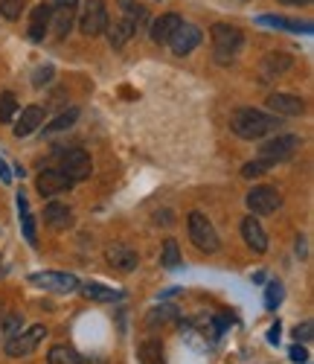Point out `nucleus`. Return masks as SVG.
<instances>
[{
  "mask_svg": "<svg viewBox=\"0 0 314 364\" xmlns=\"http://www.w3.org/2000/svg\"><path fill=\"white\" fill-rule=\"evenodd\" d=\"M175 315H178L175 306H161V309H154V312L148 315V323H154V321H172Z\"/></svg>",
  "mask_w": 314,
  "mask_h": 364,
  "instance_id": "obj_35",
  "label": "nucleus"
},
{
  "mask_svg": "<svg viewBox=\"0 0 314 364\" xmlns=\"http://www.w3.org/2000/svg\"><path fill=\"white\" fill-rule=\"evenodd\" d=\"M279 4H286V6H308L311 0H279Z\"/></svg>",
  "mask_w": 314,
  "mask_h": 364,
  "instance_id": "obj_41",
  "label": "nucleus"
},
{
  "mask_svg": "<svg viewBox=\"0 0 314 364\" xmlns=\"http://www.w3.org/2000/svg\"><path fill=\"white\" fill-rule=\"evenodd\" d=\"M0 181H4V184H12V175H9V166L4 158H0Z\"/></svg>",
  "mask_w": 314,
  "mask_h": 364,
  "instance_id": "obj_39",
  "label": "nucleus"
},
{
  "mask_svg": "<svg viewBox=\"0 0 314 364\" xmlns=\"http://www.w3.org/2000/svg\"><path fill=\"white\" fill-rule=\"evenodd\" d=\"M291 65H294L291 55H286V53H271V55H265V62H262V73H265L268 79H274V76H282Z\"/></svg>",
  "mask_w": 314,
  "mask_h": 364,
  "instance_id": "obj_23",
  "label": "nucleus"
},
{
  "mask_svg": "<svg viewBox=\"0 0 314 364\" xmlns=\"http://www.w3.org/2000/svg\"><path fill=\"white\" fill-rule=\"evenodd\" d=\"M161 259H163L166 268H178L180 265V251H178V242L175 239H166L163 242V257Z\"/></svg>",
  "mask_w": 314,
  "mask_h": 364,
  "instance_id": "obj_31",
  "label": "nucleus"
},
{
  "mask_svg": "<svg viewBox=\"0 0 314 364\" xmlns=\"http://www.w3.org/2000/svg\"><path fill=\"white\" fill-rule=\"evenodd\" d=\"M282 294H286V291H282V283L279 280H274V283H268V291H265V309H276L279 306V303H282Z\"/></svg>",
  "mask_w": 314,
  "mask_h": 364,
  "instance_id": "obj_32",
  "label": "nucleus"
},
{
  "mask_svg": "<svg viewBox=\"0 0 314 364\" xmlns=\"http://www.w3.org/2000/svg\"><path fill=\"white\" fill-rule=\"evenodd\" d=\"M61 172H65L73 184H79V181H85V178H90V172H93V161H90V155L85 149H70V151H65L61 155V166H58Z\"/></svg>",
  "mask_w": 314,
  "mask_h": 364,
  "instance_id": "obj_9",
  "label": "nucleus"
},
{
  "mask_svg": "<svg viewBox=\"0 0 314 364\" xmlns=\"http://www.w3.org/2000/svg\"><path fill=\"white\" fill-rule=\"evenodd\" d=\"M201 41H204V33L195 23H180L172 33V38H169V50L175 55H190Z\"/></svg>",
  "mask_w": 314,
  "mask_h": 364,
  "instance_id": "obj_10",
  "label": "nucleus"
},
{
  "mask_svg": "<svg viewBox=\"0 0 314 364\" xmlns=\"http://www.w3.org/2000/svg\"><path fill=\"white\" fill-rule=\"evenodd\" d=\"M256 23H262V26H274V29H288V33L311 36V23H308V21H294V18H282V15H259Z\"/></svg>",
  "mask_w": 314,
  "mask_h": 364,
  "instance_id": "obj_20",
  "label": "nucleus"
},
{
  "mask_svg": "<svg viewBox=\"0 0 314 364\" xmlns=\"http://www.w3.org/2000/svg\"><path fill=\"white\" fill-rule=\"evenodd\" d=\"M105 259H108V265L117 268V271H134L137 262H140L137 251L129 248V245H122V242H117V245H108V248H105Z\"/></svg>",
  "mask_w": 314,
  "mask_h": 364,
  "instance_id": "obj_12",
  "label": "nucleus"
},
{
  "mask_svg": "<svg viewBox=\"0 0 314 364\" xmlns=\"http://www.w3.org/2000/svg\"><path fill=\"white\" fill-rule=\"evenodd\" d=\"M6 274V262H4V257H0V277Z\"/></svg>",
  "mask_w": 314,
  "mask_h": 364,
  "instance_id": "obj_43",
  "label": "nucleus"
},
{
  "mask_svg": "<svg viewBox=\"0 0 314 364\" xmlns=\"http://www.w3.org/2000/svg\"><path fill=\"white\" fill-rule=\"evenodd\" d=\"M79 291L93 300V303H114V300H122V291L119 289H108L102 283H79Z\"/></svg>",
  "mask_w": 314,
  "mask_h": 364,
  "instance_id": "obj_22",
  "label": "nucleus"
},
{
  "mask_svg": "<svg viewBox=\"0 0 314 364\" xmlns=\"http://www.w3.org/2000/svg\"><path fill=\"white\" fill-rule=\"evenodd\" d=\"M44 338H47V326H44V323H36V326H29V329H21L18 336L6 338V355H12V358L29 355Z\"/></svg>",
  "mask_w": 314,
  "mask_h": 364,
  "instance_id": "obj_6",
  "label": "nucleus"
},
{
  "mask_svg": "<svg viewBox=\"0 0 314 364\" xmlns=\"http://www.w3.org/2000/svg\"><path fill=\"white\" fill-rule=\"evenodd\" d=\"M271 169V164L268 161H250V164H244V169H242V175L244 178H256V175H262V172H268Z\"/></svg>",
  "mask_w": 314,
  "mask_h": 364,
  "instance_id": "obj_34",
  "label": "nucleus"
},
{
  "mask_svg": "<svg viewBox=\"0 0 314 364\" xmlns=\"http://www.w3.org/2000/svg\"><path fill=\"white\" fill-rule=\"evenodd\" d=\"M119 9H122V18H129V21H131V23H137V26L148 18L146 6H137L134 0H119Z\"/></svg>",
  "mask_w": 314,
  "mask_h": 364,
  "instance_id": "obj_29",
  "label": "nucleus"
},
{
  "mask_svg": "<svg viewBox=\"0 0 314 364\" xmlns=\"http://www.w3.org/2000/svg\"><path fill=\"white\" fill-rule=\"evenodd\" d=\"M186 230H190L193 245L204 254H215L218 251V233L212 228V222L201 213V210H193L190 219H186Z\"/></svg>",
  "mask_w": 314,
  "mask_h": 364,
  "instance_id": "obj_3",
  "label": "nucleus"
},
{
  "mask_svg": "<svg viewBox=\"0 0 314 364\" xmlns=\"http://www.w3.org/2000/svg\"><path fill=\"white\" fill-rule=\"evenodd\" d=\"M105 36H108V41H111L114 50H122L125 44H129L137 36V23H131L129 18H117L114 23H108Z\"/></svg>",
  "mask_w": 314,
  "mask_h": 364,
  "instance_id": "obj_15",
  "label": "nucleus"
},
{
  "mask_svg": "<svg viewBox=\"0 0 314 364\" xmlns=\"http://www.w3.org/2000/svg\"><path fill=\"white\" fill-rule=\"evenodd\" d=\"M183 23V18L180 15H175V12H166V15H161L154 23H151V41L154 44H169V38H172V33Z\"/></svg>",
  "mask_w": 314,
  "mask_h": 364,
  "instance_id": "obj_18",
  "label": "nucleus"
},
{
  "mask_svg": "<svg viewBox=\"0 0 314 364\" xmlns=\"http://www.w3.org/2000/svg\"><path fill=\"white\" fill-rule=\"evenodd\" d=\"M279 126H282V119H276L274 114H265L259 108H239L230 117V129L242 140H262V137L279 132Z\"/></svg>",
  "mask_w": 314,
  "mask_h": 364,
  "instance_id": "obj_1",
  "label": "nucleus"
},
{
  "mask_svg": "<svg viewBox=\"0 0 314 364\" xmlns=\"http://www.w3.org/2000/svg\"><path fill=\"white\" fill-rule=\"evenodd\" d=\"M294 338H297V341H300V338H303V341L311 338V321H303V323L294 329Z\"/></svg>",
  "mask_w": 314,
  "mask_h": 364,
  "instance_id": "obj_37",
  "label": "nucleus"
},
{
  "mask_svg": "<svg viewBox=\"0 0 314 364\" xmlns=\"http://www.w3.org/2000/svg\"><path fill=\"white\" fill-rule=\"evenodd\" d=\"M50 18H53V6L50 4H38L29 15V38L33 41H44L47 29H50Z\"/></svg>",
  "mask_w": 314,
  "mask_h": 364,
  "instance_id": "obj_19",
  "label": "nucleus"
},
{
  "mask_svg": "<svg viewBox=\"0 0 314 364\" xmlns=\"http://www.w3.org/2000/svg\"><path fill=\"white\" fill-rule=\"evenodd\" d=\"M111 18H108V9H105V0H85L82 6V18H79V29L82 36L87 38H97V36H105Z\"/></svg>",
  "mask_w": 314,
  "mask_h": 364,
  "instance_id": "obj_4",
  "label": "nucleus"
},
{
  "mask_svg": "<svg viewBox=\"0 0 314 364\" xmlns=\"http://www.w3.org/2000/svg\"><path fill=\"white\" fill-rule=\"evenodd\" d=\"M242 236L247 242V248H254L256 254H265L268 251V236H265V228L259 225L256 216H247L242 222Z\"/></svg>",
  "mask_w": 314,
  "mask_h": 364,
  "instance_id": "obj_16",
  "label": "nucleus"
},
{
  "mask_svg": "<svg viewBox=\"0 0 314 364\" xmlns=\"http://www.w3.org/2000/svg\"><path fill=\"white\" fill-rule=\"evenodd\" d=\"M140 364H166V358H163V344L161 341H143V347H140Z\"/></svg>",
  "mask_w": 314,
  "mask_h": 364,
  "instance_id": "obj_26",
  "label": "nucleus"
},
{
  "mask_svg": "<svg viewBox=\"0 0 314 364\" xmlns=\"http://www.w3.org/2000/svg\"><path fill=\"white\" fill-rule=\"evenodd\" d=\"M15 114H18V100H15L12 90H4V94H0V123L9 126L15 119Z\"/></svg>",
  "mask_w": 314,
  "mask_h": 364,
  "instance_id": "obj_28",
  "label": "nucleus"
},
{
  "mask_svg": "<svg viewBox=\"0 0 314 364\" xmlns=\"http://www.w3.org/2000/svg\"><path fill=\"white\" fill-rule=\"evenodd\" d=\"M29 283L55 294H70L79 289V277L65 274V271H38V274H29Z\"/></svg>",
  "mask_w": 314,
  "mask_h": 364,
  "instance_id": "obj_7",
  "label": "nucleus"
},
{
  "mask_svg": "<svg viewBox=\"0 0 314 364\" xmlns=\"http://www.w3.org/2000/svg\"><path fill=\"white\" fill-rule=\"evenodd\" d=\"M18 210H21V225H23V236H26V242L29 245H38V236H36V219H33V213H29V204H26V196L23 193H18Z\"/></svg>",
  "mask_w": 314,
  "mask_h": 364,
  "instance_id": "obj_24",
  "label": "nucleus"
},
{
  "mask_svg": "<svg viewBox=\"0 0 314 364\" xmlns=\"http://www.w3.org/2000/svg\"><path fill=\"white\" fill-rule=\"evenodd\" d=\"M53 73H55V70H53V65L38 68V70H36V76H33V85H38V87H41V85H47V82L53 79Z\"/></svg>",
  "mask_w": 314,
  "mask_h": 364,
  "instance_id": "obj_36",
  "label": "nucleus"
},
{
  "mask_svg": "<svg viewBox=\"0 0 314 364\" xmlns=\"http://www.w3.org/2000/svg\"><path fill=\"white\" fill-rule=\"evenodd\" d=\"M210 38H212V55H215L218 65H230L244 44L242 29L233 23H215L210 29Z\"/></svg>",
  "mask_w": 314,
  "mask_h": 364,
  "instance_id": "obj_2",
  "label": "nucleus"
},
{
  "mask_svg": "<svg viewBox=\"0 0 314 364\" xmlns=\"http://www.w3.org/2000/svg\"><path fill=\"white\" fill-rule=\"evenodd\" d=\"M268 341H271V344H276V341H279V321L271 326V332H268Z\"/></svg>",
  "mask_w": 314,
  "mask_h": 364,
  "instance_id": "obj_40",
  "label": "nucleus"
},
{
  "mask_svg": "<svg viewBox=\"0 0 314 364\" xmlns=\"http://www.w3.org/2000/svg\"><path fill=\"white\" fill-rule=\"evenodd\" d=\"M282 207V196L276 187H256L247 193V210L254 216H271Z\"/></svg>",
  "mask_w": 314,
  "mask_h": 364,
  "instance_id": "obj_8",
  "label": "nucleus"
},
{
  "mask_svg": "<svg viewBox=\"0 0 314 364\" xmlns=\"http://www.w3.org/2000/svg\"><path fill=\"white\" fill-rule=\"evenodd\" d=\"M53 6V4H50ZM76 9L79 4H58L53 6V18H50V26H55V36L58 38H67L70 36V29L76 23Z\"/></svg>",
  "mask_w": 314,
  "mask_h": 364,
  "instance_id": "obj_13",
  "label": "nucleus"
},
{
  "mask_svg": "<svg viewBox=\"0 0 314 364\" xmlns=\"http://www.w3.org/2000/svg\"><path fill=\"white\" fill-rule=\"evenodd\" d=\"M268 111H274L276 117H300L305 111V102L294 94H271L268 97Z\"/></svg>",
  "mask_w": 314,
  "mask_h": 364,
  "instance_id": "obj_14",
  "label": "nucleus"
},
{
  "mask_svg": "<svg viewBox=\"0 0 314 364\" xmlns=\"http://www.w3.org/2000/svg\"><path fill=\"white\" fill-rule=\"evenodd\" d=\"M38 126H44V108L41 105H29V108H23L21 111V119L15 123V137L21 140V137H26V134H33Z\"/></svg>",
  "mask_w": 314,
  "mask_h": 364,
  "instance_id": "obj_17",
  "label": "nucleus"
},
{
  "mask_svg": "<svg viewBox=\"0 0 314 364\" xmlns=\"http://www.w3.org/2000/svg\"><path fill=\"white\" fill-rule=\"evenodd\" d=\"M300 137L297 134H276V137H268L262 146H259V158L268 161L271 166H276L279 161H288L294 151L300 149Z\"/></svg>",
  "mask_w": 314,
  "mask_h": 364,
  "instance_id": "obj_5",
  "label": "nucleus"
},
{
  "mask_svg": "<svg viewBox=\"0 0 314 364\" xmlns=\"http://www.w3.org/2000/svg\"><path fill=\"white\" fill-rule=\"evenodd\" d=\"M58 4H79V0H53V6H58Z\"/></svg>",
  "mask_w": 314,
  "mask_h": 364,
  "instance_id": "obj_42",
  "label": "nucleus"
},
{
  "mask_svg": "<svg viewBox=\"0 0 314 364\" xmlns=\"http://www.w3.org/2000/svg\"><path fill=\"white\" fill-rule=\"evenodd\" d=\"M21 326H23V318L21 315H6L4 323H0V332H4L6 338H12V336H18V332H21Z\"/></svg>",
  "mask_w": 314,
  "mask_h": 364,
  "instance_id": "obj_33",
  "label": "nucleus"
},
{
  "mask_svg": "<svg viewBox=\"0 0 314 364\" xmlns=\"http://www.w3.org/2000/svg\"><path fill=\"white\" fill-rule=\"evenodd\" d=\"M76 119H79V108H67V111H61V114L53 119V123H47V126H44V132H47V134L65 132V129H70V126L76 123Z\"/></svg>",
  "mask_w": 314,
  "mask_h": 364,
  "instance_id": "obj_27",
  "label": "nucleus"
},
{
  "mask_svg": "<svg viewBox=\"0 0 314 364\" xmlns=\"http://www.w3.org/2000/svg\"><path fill=\"white\" fill-rule=\"evenodd\" d=\"M47 364H85L82 355L73 350V347H65V344H55L47 355Z\"/></svg>",
  "mask_w": 314,
  "mask_h": 364,
  "instance_id": "obj_25",
  "label": "nucleus"
},
{
  "mask_svg": "<svg viewBox=\"0 0 314 364\" xmlns=\"http://www.w3.org/2000/svg\"><path fill=\"white\" fill-rule=\"evenodd\" d=\"M291 361H297V364H303V361H308V353H305V347H300V344H294L291 350Z\"/></svg>",
  "mask_w": 314,
  "mask_h": 364,
  "instance_id": "obj_38",
  "label": "nucleus"
},
{
  "mask_svg": "<svg viewBox=\"0 0 314 364\" xmlns=\"http://www.w3.org/2000/svg\"><path fill=\"white\" fill-rule=\"evenodd\" d=\"M36 190H38L41 196L53 198V196H58V193L73 190V181H70L65 172H61V169H44V172H38V178H36Z\"/></svg>",
  "mask_w": 314,
  "mask_h": 364,
  "instance_id": "obj_11",
  "label": "nucleus"
},
{
  "mask_svg": "<svg viewBox=\"0 0 314 364\" xmlns=\"http://www.w3.org/2000/svg\"><path fill=\"white\" fill-rule=\"evenodd\" d=\"M23 9H26V0H0V15L6 21H18Z\"/></svg>",
  "mask_w": 314,
  "mask_h": 364,
  "instance_id": "obj_30",
  "label": "nucleus"
},
{
  "mask_svg": "<svg viewBox=\"0 0 314 364\" xmlns=\"http://www.w3.org/2000/svg\"><path fill=\"white\" fill-rule=\"evenodd\" d=\"M44 222H47L53 230H65V228L73 225V213H70V207H67V204L50 201L47 210H44Z\"/></svg>",
  "mask_w": 314,
  "mask_h": 364,
  "instance_id": "obj_21",
  "label": "nucleus"
}]
</instances>
